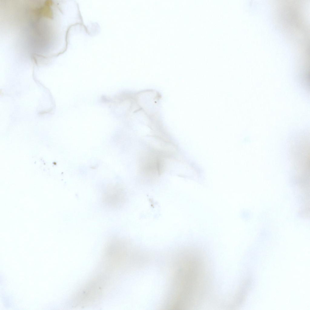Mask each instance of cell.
<instances>
[{
	"label": "cell",
	"instance_id": "1",
	"mask_svg": "<svg viewBox=\"0 0 310 310\" xmlns=\"http://www.w3.org/2000/svg\"><path fill=\"white\" fill-rule=\"evenodd\" d=\"M102 198L103 202L108 206L116 207L122 203L121 190L116 185L110 186L104 193Z\"/></svg>",
	"mask_w": 310,
	"mask_h": 310
},
{
	"label": "cell",
	"instance_id": "2",
	"mask_svg": "<svg viewBox=\"0 0 310 310\" xmlns=\"http://www.w3.org/2000/svg\"><path fill=\"white\" fill-rule=\"evenodd\" d=\"M151 155L144 161L142 166L143 169L149 174H159L161 171L162 163L161 159L159 156Z\"/></svg>",
	"mask_w": 310,
	"mask_h": 310
}]
</instances>
